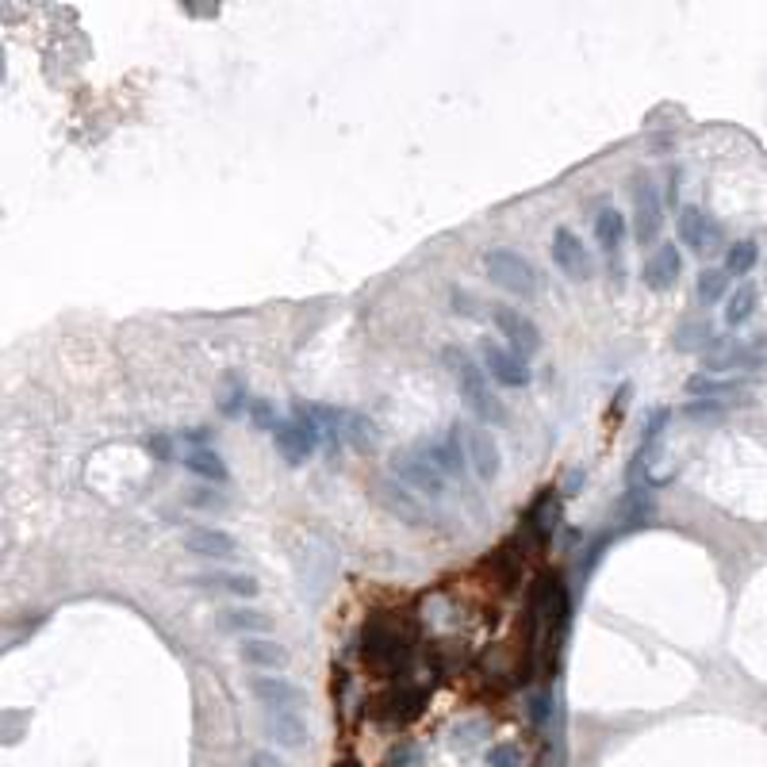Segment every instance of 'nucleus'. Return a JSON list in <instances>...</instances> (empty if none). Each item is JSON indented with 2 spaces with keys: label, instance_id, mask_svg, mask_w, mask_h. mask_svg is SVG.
<instances>
[{
  "label": "nucleus",
  "instance_id": "nucleus-28",
  "mask_svg": "<svg viewBox=\"0 0 767 767\" xmlns=\"http://www.w3.org/2000/svg\"><path fill=\"white\" fill-rule=\"evenodd\" d=\"M729 292V273L725 269H702L699 273V299L702 304H718Z\"/></svg>",
  "mask_w": 767,
  "mask_h": 767
},
{
  "label": "nucleus",
  "instance_id": "nucleus-15",
  "mask_svg": "<svg viewBox=\"0 0 767 767\" xmlns=\"http://www.w3.org/2000/svg\"><path fill=\"white\" fill-rule=\"evenodd\" d=\"M556 522H560V499H556V492H541L534 499V507L526 511V530L534 534L537 545H545V541L553 537V530H556Z\"/></svg>",
  "mask_w": 767,
  "mask_h": 767
},
{
  "label": "nucleus",
  "instance_id": "nucleus-18",
  "mask_svg": "<svg viewBox=\"0 0 767 767\" xmlns=\"http://www.w3.org/2000/svg\"><path fill=\"white\" fill-rule=\"evenodd\" d=\"M184 461V469L189 472H196L200 480H212V483H227L231 480V472H227V461H223L215 449H208V445H196V449H189V453L181 457Z\"/></svg>",
  "mask_w": 767,
  "mask_h": 767
},
{
  "label": "nucleus",
  "instance_id": "nucleus-22",
  "mask_svg": "<svg viewBox=\"0 0 767 767\" xmlns=\"http://www.w3.org/2000/svg\"><path fill=\"white\" fill-rule=\"evenodd\" d=\"M269 737L285 748H304L307 744V721L299 714H269Z\"/></svg>",
  "mask_w": 767,
  "mask_h": 767
},
{
  "label": "nucleus",
  "instance_id": "nucleus-13",
  "mask_svg": "<svg viewBox=\"0 0 767 767\" xmlns=\"http://www.w3.org/2000/svg\"><path fill=\"white\" fill-rule=\"evenodd\" d=\"M679 273H683V254L676 250V242H660L657 254L645 261V273L641 276H645V285L652 292H668V288H676Z\"/></svg>",
  "mask_w": 767,
  "mask_h": 767
},
{
  "label": "nucleus",
  "instance_id": "nucleus-26",
  "mask_svg": "<svg viewBox=\"0 0 767 767\" xmlns=\"http://www.w3.org/2000/svg\"><path fill=\"white\" fill-rule=\"evenodd\" d=\"M223 626L234 629V633H269V629H273L269 614H261V610H254V606H246V610H227V614H223Z\"/></svg>",
  "mask_w": 767,
  "mask_h": 767
},
{
  "label": "nucleus",
  "instance_id": "nucleus-38",
  "mask_svg": "<svg viewBox=\"0 0 767 767\" xmlns=\"http://www.w3.org/2000/svg\"><path fill=\"white\" fill-rule=\"evenodd\" d=\"M246 767H285V763H280V760H276L273 752H254Z\"/></svg>",
  "mask_w": 767,
  "mask_h": 767
},
{
  "label": "nucleus",
  "instance_id": "nucleus-7",
  "mask_svg": "<svg viewBox=\"0 0 767 767\" xmlns=\"http://www.w3.org/2000/svg\"><path fill=\"white\" fill-rule=\"evenodd\" d=\"M480 358H483V372H488L495 384H503V388H530L534 372H530L526 358H518L514 349H503L499 342L483 338L480 342Z\"/></svg>",
  "mask_w": 767,
  "mask_h": 767
},
{
  "label": "nucleus",
  "instance_id": "nucleus-1",
  "mask_svg": "<svg viewBox=\"0 0 767 767\" xmlns=\"http://www.w3.org/2000/svg\"><path fill=\"white\" fill-rule=\"evenodd\" d=\"M441 358H445L449 372H453V380L461 388V399H464V407L472 410L476 422H483V426H503V422H507V407H503L499 396H492V384H488L483 365H476L461 346H445Z\"/></svg>",
  "mask_w": 767,
  "mask_h": 767
},
{
  "label": "nucleus",
  "instance_id": "nucleus-35",
  "mask_svg": "<svg viewBox=\"0 0 767 767\" xmlns=\"http://www.w3.org/2000/svg\"><path fill=\"white\" fill-rule=\"evenodd\" d=\"M189 503H192V507H208V511H223V507H227V499L212 495V492H192Z\"/></svg>",
  "mask_w": 767,
  "mask_h": 767
},
{
  "label": "nucleus",
  "instance_id": "nucleus-19",
  "mask_svg": "<svg viewBox=\"0 0 767 767\" xmlns=\"http://www.w3.org/2000/svg\"><path fill=\"white\" fill-rule=\"evenodd\" d=\"M238 652H242V660L254 664V668H285L288 664L285 645H276L269 637H246L238 645Z\"/></svg>",
  "mask_w": 767,
  "mask_h": 767
},
{
  "label": "nucleus",
  "instance_id": "nucleus-3",
  "mask_svg": "<svg viewBox=\"0 0 767 767\" xmlns=\"http://www.w3.org/2000/svg\"><path fill=\"white\" fill-rule=\"evenodd\" d=\"M407 645L410 641L391 622H384V618H372L365 626V645H361L365 648V660L377 668L380 676H399L403 664H407Z\"/></svg>",
  "mask_w": 767,
  "mask_h": 767
},
{
  "label": "nucleus",
  "instance_id": "nucleus-12",
  "mask_svg": "<svg viewBox=\"0 0 767 767\" xmlns=\"http://www.w3.org/2000/svg\"><path fill=\"white\" fill-rule=\"evenodd\" d=\"M676 231H679V242H687V250H695V254H702V250H710V246H718V238H721L718 223L710 219L702 208H695V203H687V208L679 212Z\"/></svg>",
  "mask_w": 767,
  "mask_h": 767
},
{
  "label": "nucleus",
  "instance_id": "nucleus-4",
  "mask_svg": "<svg viewBox=\"0 0 767 767\" xmlns=\"http://www.w3.org/2000/svg\"><path fill=\"white\" fill-rule=\"evenodd\" d=\"M453 430H457V438H461V445H464V457H469V469H472V472H476L483 483H492V480L499 476V469H503L495 438H492V434H488V430H483V426H476V422H457Z\"/></svg>",
  "mask_w": 767,
  "mask_h": 767
},
{
  "label": "nucleus",
  "instance_id": "nucleus-8",
  "mask_svg": "<svg viewBox=\"0 0 767 767\" xmlns=\"http://www.w3.org/2000/svg\"><path fill=\"white\" fill-rule=\"evenodd\" d=\"M391 472H396L407 488H415L422 495H434V499L445 495V476L426 453H396L391 457Z\"/></svg>",
  "mask_w": 767,
  "mask_h": 767
},
{
  "label": "nucleus",
  "instance_id": "nucleus-10",
  "mask_svg": "<svg viewBox=\"0 0 767 767\" xmlns=\"http://www.w3.org/2000/svg\"><path fill=\"white\" fill-rule=\"evenodd\" d=\"M553 265L568 280H591L595 276V257L587 254L584 242H579V234H572L568 227L553 231Z\"/></svg>",
  "mask_w": 767,
  "mask_h": 767
},
{
  "label": "nucleus",
  "instance_id": "nucleus-21",
  "mask_svg": "<svg viewBox=\"0 0 767 767\" xmlns=\"http://www.w3.org/2000/svg\"><path fill=\"white\" fill-rule=\"evenodd\" d=\"M756 304H760V292H756V285H737V292H729V304H725V326H744L748 319L756 315Z\"/></svg>",
  "mask_w": 767,
  "mask_h": 767
},
{
  "label": "nucleus",
  "instance_id": "nucleus-11",
  "mask_svg": "<svg viewBox=\"0 0 767 767\" xmlns=\"http://www.w3.org/2000/svg\"><path fill=\"white\" fill-rule=\"evenodd\" d=\"M250 690L257 695V702H265L269 714H299L304 702H307L304 690H299L292 679H285V676H254Z\"/></svg>",
  "mask_w": 767,
  "mask_h": 767
},
{
  "label": "nucleus",
  "instance_id": "nucleus-14",
  "mask_svg": "<svg viewBox=\"0 0 767 767\" xmlns=\"http://www.w3.org/2000/svg\"><path fill=\"white\" fill-rule=\"evenodd\" d=\"M273 441H276L280 457H285L288 464H304L315 453V445H319V438H315L299 419H285V422H280L273 430Z\"/></svg>",
  "mask_w": 767,
  "mask_h": 767
},
{
  "label": "nucleus",
  "instance_id": "nucleus-23",
  "mask_svg": "<svg viewBox=\"0 0 767 767\" xmlns=\"http://www.w3.org/2000/svg\"><path fill=\"white\" fill-rule=\"evenodd\" d=\"M196 584L215 587V591H231V595H257V579L242 575V572H212V575H196Z\"/></svg>",
  "mask_w": 767,
  "mask_h": 767
},
{
  "label": "nucleus",
  "instance_id": "nucleus-5",
  "mask_svg": "<svg viewBox=\"0 0 767 767\" xmlns=\"http://www.w3.org/2000/svg\"><path fill=\"white\" fill-rule=\"evenodd\" d=\"M767 361V342H737V338H714L702 349V368L725 372V368H756Z\"/></svg>",
  "mask_w": 767,
  "mask_h": 767
},
{
  "label": "nucleus",
  "instance_id": "nucleus-20",
  "mask_svg": "<svg viewBox=\"0 0 767 767\" xmlns=\"http://www.w3.org/2000/svg\"><path fill=\"white\" fill-rule=\"evenodd\" d=\"M595 238H598V246H603L606 254H618L622 242H626V212H618V208L598 212L595 215Z\"/></svg>",
  "mask_w": 767,
  "mask_h": 767
},
{
  "label": "nucleus",
  "instance_id": "nucleus-2",
  "mask_svg": "<svg viewBox=\"0 0 767 767\" xmlns=\"http://www.w3.org/2000/svg\"><path fill=\"white\" fill-rule=\"evenodd\" d=\"M483 269H488L492 285H499L503 292H511V295H518V299H534V295L541 292V276H537V269H534L518 250H507V246L488 250V254H483Z\"/></svg>",
  "mask_w": 767,
  "mask_h": 767
},
{
  "label": "nucleus",
  "instance_id": "nucleus-24",
  "mask_svg": "<svg viewBox=\"0 0 767 767\" xmlns=\"http://www.w3.org/2000/svg\"><path fill=\"white\" fill-rule=\"evenodd\" d=\"M622 518H626V526H641V522L652 518V492H648V483H633L626 503H622Z\"/></svg>",
  "mask_w": 767,
  "mask_h": 767
},
{
  "label": "nucleus",
  "instance_id": "nucleus-27",
  "mask_svg": "<svg viewBox=\"0 0 767 767\" xmlns=\"http://www.w3.org/2000/svg\"><path fill=\"white\" fill-rule=\"evenodd\" d=\"M687 391L690 396H702V399H718V396H733V391H741V384L737 380H714V377H706V372H699V377L687 380Z\"/></svg>",
  "mask_w": 767,
  "mask_h": 767
},
{
  "label": "nucleus",
  "instance_id": "nucleus-29",
  "mask_svg": "<svg viewBox=\"0 0 767 767\" xmlns=\"http://www.w3.org/2000/svg\"><path fill=\"white\" fill-rule=\"evenodd\" d=\"M710 342H714V330H710L706 323H687V326L676 334V346H679V349H699V353H702Z\"/></svg>",
  "mask_w": 767,
  "mask_h": 767
},
{
  "label": "nucleus",
  "instance_id": "nucleus-30",
  "mask_svg": "<svg viewBox=\"0 0 767 767\" xmlns=\"http://www.w3.org/2000/svg\"><path fill=\"white\" fill-rule=\"evenodd\" d=\"M384 702H391V714H396L399 721H407V718H415L419 710H422V690H396L391 699H384Z\"/></svg>",
  "mask_w": 767,
  "mask_h": 767
},
{
  "label": "nucleus",
  "instance_id": "nucleus-17",
  "mask_svg": "<svg viewBox=\"0 0 767 767\" xmlns=\"http://www.w3.org/2000/svg\"><path fill=\"white\" fill-rule=\"evenodd\" d=\"M184 545H189L196 556H212V560H234L238 556V541L223 530H192L184 537Z\"/></svg>",
  "mask_w": 767,
  "mask_h": 767
},
{
  "label": "nucleus",
  "instance_id": "nucleus-16",
  "mask_svg": "<svg viewBox=\"0 0 767 767\" xmlns=\"http://www.w3.org/2000/svg\"><path fill=\"white\" fill-rule=\"evenodd\" d=\"M422 453L438 464L441 476H457V480H461V476H464V464H469V457H464V445H461V438H457V430H453L449 438H434V441L422 449Z\"/></svg>",
  "mask_w": 767,
  "mask_h": 767
},
{
  "label": "nucleus",
  "instance_id": "nucleus-9",
  "mask_svg": "<svg viewBox=\"0 0 767 767\" xmlns=\"http://www.w3.org/2000/svg\"><path fill=\"white\" fill-rule=\"evenodd\" d=\"M492 319H495L499 334L511 342V349L518 353V358H534V353L545 346V338H541L537 323L530 319V315H522L518 307H507V304H503V307L492 311Z\"/></svg>",
  "mask_w": 767,
  "mask_h": 767
},
{
  "label": "nucleus",
  "instance_id": "nucleus-32",
  "mask_svg": "<svg viewBox=\"0 0 767 767\" xmlns=\"http://www.w3.org/2000/svg\"><path fill=\"white\" fill-rule=\"evenodd\" d=\"M380 488H384V503H388V507L396 511V514L403 511V514H410V522H415V518L422 514V511H419V503H410L403 492H396V488H391V483H380Z\"/></svg>",
  "mask_w": 767,
  "mask_h": 767
},
{
  "label": "nucleus",
  "instance_id": "nucleus-33",
  "mask_svg": "<svg viewBox=\"0 0 767 767\" xmlns=\"http://www.w3.org/2000/svg\"><path fill=\"white\" fill-rule=\"evenodd\" d=\"M522 763V752L514 744H495L488 752V767H518Z\"/></svg>",
  "mask_w": 767,
  "mask_h": 767
},
{
  "label": "nucleus",
  "instance_id": "nucleus-6",
  "mask_svg": "<svg viewBox=\"0 0 767 767\" xmlns=\"http://www.w3.org/2000/svg\"><path fill=\"white\" fill-rule=\"evenodd\" d=\"M633 212H637V223H633V231H637V242H657L660 231H664V203H660V192H657V181L648 173H637L633 177Z\"/></svg>",
  "mask_w": 767,
  "mask_h": 767
},
{
  "label": "nucleus",
  "instance_id": "nucleus-37",
  "mask_svg": "<svg viewBox=\"0 0 767 767\" xmlns=\"http://www.w3.org/2000/svg\"><path fill=\"white\" fill-rule=\"evenodd\" d=\"M472 304H476V299H472L469 292L453 288V307H457V311H464V315H476V307H472Z\"/></svg>",
  "mask_w": 767,
  "mask_h": 767
},
{
  "label": "nucleus",
  "instance_id": "nucleus-31",
  "mask_svg": "<svg viewBox=\"0 0 767 767\" xmlns=\"http://www.w3.org/2000/svg\"><path fill=\"white\" fill-rule=\"evenodd\" d=\"M246 419H250L257 430H276V426H280V422H276L273 403H269V399H261V396H254V399L246 403Z\"/></svg>",
  "mask_w": 767,
  "mask_h": 767
},
{
  "label": "nucleus",
  "instance_id": "nucleus-36",
  "mask_svg": "<svg viewBox=\"0 0 767 767\" xmlns=\"http://www.w3.org/2000/svg\"><path fill=\"white\" fill-rule=\"evenodd\" d=\"M150 453H158V461H173V441L170 438H150Z\"/></svg>",
  "mask_w": 767,
  "mask_h": 767
},
{
  "label": "nucleus",
  "instance_id": "nucleus-34",
  "mask_svg": "<svg viewBox=\"0 0 767 767\" xmlns=\"http://www.w3.org/2000/svg\"><path fill=\"white\" fill-rule=\"evenodd\" d=\"M725 410H721V403H714V399H706V403H690L687 407V419H721Z\"/></svg>",
  "mask_w": 767,
  "mask_h": 767
},
{
  "label": "nucleus",
  "instance_id": "nucleus-25",
  "mask_svg": "<svg viewBox=\"0 0 767 767\" xmlns=\"http://www.w3.org/2000/svg\"><path fill=\"white\" fill-rule=\"evenodd\" d=\"M756 257H760L756 242H752V238H741V242H733V246L725 250V273H729V276L752 273V269H756Z\"/></svg>",
  "mask_w": 767,
  "mask_h": 767
}]
</instances>
